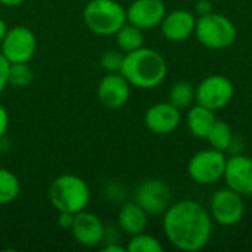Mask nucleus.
Segmentation results:
<instances>
[{
    "label": "nucleus",
    "instance_id": "nucleus-1",
    "mask_svg": "<svg viewBox=\"0 0 252 252\" xmlns=\"http://www.w3.org/2000/svg\"><path fill=\"white\" fill-rule=\"evenodd\" d=\"M162 229L174 248L196 252L205 248L213 236V219L199 202L183 199L171 204L164 213Z\"/></svg>",
    "mask_w": 252,
    "mask_h": 252
},
{
    "label": "nucleus",
    "instance_id": "nucleus-2",
    "mask_svg": "<svg viewBox=\"0 0 252 252\" xmlns=\"http://www.w3.org/2000/svg\"><path fill=\"white\" fill-rule=\"evenodd\" d=\"M120 72L127 78L131 87L149 90L164 83L168 68L159 52L143 46L124 55Z\"/></svg>",
    "mask_w": 252,
    "mask_h": 252
},
{
    "label": "nucleus",
    "instance_id": "nucleus-3",
    "mask_svg": "<svg viewBox=\"0 0 252 252\" xmlns=\"http://www.w3.org/2000/svg\"><path fill=\"white\" fill-rule=\"evenodd\" d=\"M49 199L58 213L77 214L87 210L90 202V188L80 176L61 174L49 188Z\"/></svg>",
    "mask_w": 252,
    "mask_h": 252
},
{
    "label": "nucleus",
    "instance_id": "nucleus-4",
    "mask_svg": "<svg viewBox=\"0 0 252 252\" xmlns=\"http://www.w3.org/2000/svg\"><path fill=\"white\" fill-rule=\"evenodd\" d=\"M86 27L96 35H115L127 22L126 7L117 0H89L83 9Z\"/></svg>",
    "mask_w": 252,
    "mask_h": 252
},
{
    "label": "nucleus",
    "instance_id": "nucleus-5",
    "mask_svg": "<svg viewBox=\"0 0 252 252\" xmlns=\"http://www.w3.org/2000/svg\"><path fill=\"white\" fill-rule=\"evenodd\" d=\"M198 41L207 49L221 50L230 47L238 35L235 24L224 15L211 12L196 18L195 32Z\"/></svg>",
    "mask_w": 252,
    "mask_h": 252
},
{
    "label": "nucleus",
    "instance_id": "nucleus-6",
    "mask_svg": "<svg viewBox=\"0 0 252 252\" xmlns=\"http://www.w3.org/2000/svg\"><path fill=\"white\" fill-rule=\"evenodd\" d=\"M227 158L224 152L214 148L196 152L188 162L189 177L202 186L214 185L223 179Z\"/></svg>",
    "mask_w": 252,
    "mask_h": 252
},
{
    "label": "nucleus",
    "instance_id": "nucleus-7",
    "mask_svg": "<svg viewBox=\"0 0 252 252\" xmlns=\"http://www.w3.org/2000/svg\"><path fill=\"white\" fill-rule=\"evenodd\" d=\"M235 96V86L226 75L213 74L195 87V102L211 111L226 108Z\"/></svg>",
    "mask_w": 252,
    "mask_h": 252
},
{
    "label": "nucleus",
    "instance_id": "nucleus-8",
    "mask_svg": "<svg viewBox=\"0 0 252 252\" xmlns=\"http://www.w3.org/2000/svg\"><path fill=\"white\" fill-rule=\"evenodd\" d=\"M37 49V37L34 31L25 25H15L7 30L0 52L9 63L30 62Z\"/></svg>",
    "mask_w": 252,
    "mask_h": 252
},
{
    "label": "nucleus",
    "instance_id": "nucleus-9",
    "mask_svg": "<svg viewBox=\"0 0 252 252\" xmlns=\"http://www.w3.org/2000/svg\"><path fill=\"white\" fill-rule=\"evenodd\" d=\"M208 211L213 221L219 223L220 226H235L244 219L245 214L244 196L227 186L224 189H219L211 196Z\"/></svg>",
    "mask_w": 252,
    "mask_h": 252
},
{
    "label": "nucleus",
    "instance_id": "nucleus-10",
    "mask_svg": "<svg viewBox=\"0 0 252 252\" xmlns=\"http://www.w3.org/2000/svg\"><path fill=\"white\" fill-rule=\"evenodd\" d=\"M134 202L139 204L148 214H164L171 202V190L168 185L157 177L143 180L134 193Z\"/></svg>",
    "mask_w": 252,
    "mask_h": 252
},
{
    "label": "nucleus",
    "instance_id": "nucleus-11",
    "mask_svg": "<svg viewBox=\"0 0 252 252\" xmlns=\"http://www.w3.org/2000/svg\"><path fill=\"white\" fill-rule=\"evenodd\" d=\"M69 230L74 241L86 248L100 245L106 235V227L102 220L96 214L89 213L87 210L80 211L74 216V221Z\"/></svg>",
    "mask_w": 252,
    "mask_h": 252
},
{
    "label": "nucleus",
    "instance_id": "nucleus-12",
    "mask_svg": "<svg viewBox=\"0 0 252 252\" xmlns=\"http://www.w3.org/2000/svg\"><path fill=\"white\" fill-rule=\"evenodd\" d=\"M131 93V84L121 72H106L97 86L99 102L108 109L123 108Z\"/></svg>",
    "mask_w": 252,
    "mask_h": 252
},
{
    "label": "nucleus",
    "instance_id": "nucleus-13",
    "mask_svg": "<svg viewBox=\"0 0 252 252\" xmlns=\"http://www.w3.org/2000/svg\"><path fill=\"white\" fill-rule=\"evenodd\" d=\"M127 22L146 31L161 25L167 7L162 0H133L126 9Z\"/></svg>",
    "mask_w": 252,
    "mask_h": 252
},
{
    "label": "nucleus",
    "instance_id": "nucleus-14",
    "mask_svg": "<svg viewBox=\"0 0 252 252\" xmlns=\"http://www.w3.org/2000/svg\"><path fill=\"white\" fill-rule=\"evenodd\" d=\"M182 123V111L170 102H158L145 112V126L154 134L173 133Z\"/></svg>",
    "mask_w": 252,
    "mask_h": 252
},
{
    "label": "nucleus",
    "instance_id": "nucleus-15",
    "mask_svg": "<svg viewBox=\"0 0 252 252\" xmlns=\"http://www.w3.org/2000/svg\"><path fill=\"white\" fill-rule=\"evenodd\" d=\"M226 186L242 196H252V158L233 155L227 158L223 176Z\"/></svg>",
    "mask_w": 252,
    "mask_h": 252
},
{
    "label": "nucleus",
    "instance_id": "nucleus-16",
    "mask_svg": "<svg viewBox=\"0 0 252 252\" xmlns=\"http://www.w3.org/2000/svg\"><path fill=\"white\" fill-rule=\"evenodd\" d=\"M196 25V16L186 9H176L167 12L161 22L162 35L173 43H182L193 35Z\"/></svg>",
    "mask_w": 252,
    "mask_h": 252
},
{
    "label": "nucleus",
    "instance_id": "nucleus-17",
    "mask_svg": "<svg viewBox=\"0 0 252 252\" xmlns=\"http://www.w3.org/2000/svg\"><path fill=\"white\" fill-rule=\"evenodd\" d=\"M148 216L149 214L139 204L127 202L118 211V226L128 236L146 232Z\"/></svg>",
    "mask_w": 252,
    "mask_h": 252
},
{
    "label": "nucleus",
    "instance_id": "nucleus-18",
    "mask_svg": "<svg viewBox=\"0 0 252 252\" xmlns=\"http://www.w3.org/2000/svg\"><path fill=\"white\" fill-rule=\"evenodd\" d=\"M217 121L216 111H211L202 105H195L189 109L186 117V124L190 134L196 139H207L210 130Z\"/></svg>",
    "mask_w": 252,
    "mask_h": 252
},
{
    "label": "nucleus",
    "instance_id": "nucleus-19",
    "mask_svg": "<svg viewBox=\"0 0 252 252\" xmlns=\"http://www.w3.org/2000/svg\"><path fill=\"white\" fill-rule=\"evenodd\" d=\"M115 41L121 52L128 53L133 50H137L143 47L145 43V34L143 30L137 28L136 25L126 22L117 32H115Z\"/></svg>",
    "mask_w": 252,
    "mask_h": 252
},
{
    "label": "nucleus",
    "instance_id": "nucleus-20",
    "mask_svg": "<svg viewBox=\"0 0 252 252\" xmlns=\"http://www.w3.org/2000/svg\"><path fill=\"white\" fill-rule=\"evenodd\" d=\"M211 148L217 149V151H221V152H226L230 149V146L233 145V131H232V127L221 121V120H217L213 126V128L210 130L207 139H205Z\"/></svg>",
    "mask_w": 252,
    "mask_h": 252
},
{
    "label": "nucleus",
    "instance_id": "nucleus-21",
    "mask_svg": "<svg viewBox=\"0 0 252 252\" xmlns=\"http://www.w3.org/2000/svg\"><path fill=\"white\" fill-rule=\"evenodd\" d=\"M168 102L180 111L189 108L195 102V86L186 80L174 83L168 92Z\"/></svg>",
    "mask_w": 252,
    "mask_h": 252
},
{
    "label": "nucleus",
    "instance_id": "nucleus-22",
    "mask_svg": "<svg viewBox=\"0 0 252 252\" xmlns=\"http://www.w3.org/2000/svg\"><path fill=\"white\" fill-rule=\"evenodd\" d=\"M21 192V182L10 170L0 167V205L13 202Z\"/></svg>",
    "mask_w": 252,
    "mask_h": 252
},
{
    "label": "nucleus",
    "instance_id": "nucleus-23",
    "mask_svg": "<svg viewBox=\"0 0 252 252\" xmlns=\"http://www.w3.org/2000/svg\"><path fill=\"white\" fill-rule=\"evenodd\" d=\"M126 250L128 252H162L164 247L158 238L146 232H142V233L130 236V241Z\"/></svg>",
    "mask_w": 252,
    "mask_h": 252
},
{
    "label": "nucleus",
    "instance_id": "nucleus-24",
    "mask_svg": "<svg viewBox=\"0 0 252 252\" xmlns=\"http://www.w3.org/2000/svg\"><path fill=\"white\" fill-rule=\"evenodd\" d=\"M34 72L28 62L24 63H10L7 72V84L13 87H27L32 83Z\"/></svg>",
    "mask_w": 252,
    "mask_h": 252
},
{
    "label": "nucleus",
    "instance_id": "nucleus-25",
    "mask_svg": "<svg viewBox=\"0 0 252 252\" xmlns=\"http://www.w3.org/2000/svg\"><path fill=\"white\" fill-rule=\"evenodd\" d=\"M124 52L121 50H108L100 56V66L106 72H120L124 61Z\"/></svg>",
    "mask_w": 252,
    "mask_h": 252
},
{
    "label": "nucleus",
    "instance_id": "nucleus-26",
    "mask_svg": "<svg viewBox=\"0 0 252 252\" xmlns=\"http://www.w3.org/2000/svg\"><path fill=\"white\" fill-rule=\"evenodd\" d=\"M9 62L6 61V58L1 55L0 52V94L4 92L6 86H7V72H9Z\"/></svg>",
    "mask_w": 252,
    "mask_h": 252
},
{
    "label": "nucleus",
    "instance_id": "nucleus-27",
    "mask_svg": "<svg viewBox=\"0 0 252 252\" xmlns=\"http://www.w3.org/2000/svg\"><path fill=\"white\" fill-rule=\"evenodd\" d=\"M7 128H9V114L6 108L0 103V140L4 137Z\"/></svg>",
    "mask_w": 252,
    "mask_h": 252
},
{
    "label": "nucleus",
    "instance_id": "nucleus-28",
    "mask_svg": "<svg viewBox=\"0 0 252 252\" xmlns=\"http://www.w3.org/2000/svg\"><path fill=\"white\" fill-rule=\"evenodd\" d=\"M211 12H214V10H213V4L210 0H199L195 6L196 16H204V15H208Z\"/></svg>",
    "mask_w": 252,
    "mask_h": 252
},
{
    "label": "nucleus",
    "instance_id": "nucleus-29",
    "mask_svg": "<svg viewBox=\"0 0 252 252\" xmlns=\"http://www.w3.org/2000/svg\"><path fill=\"white\" fill-rule=\"evenodd\" d=\"M74 216L75 214H69V213H59V217H58V224L62 227V229H71L72 226V221H74Z\"/></svg>",
    "mask_w": 252,
    "mask_h": 252
},
{
    "label": "nucleus",
    "instance_id": "nucleus-30",
    "mask_svg": "<svg viewBox=\"0 0 252 252\" xmlns=\"http://www.w3.org/2000/svg\"><path fill=\"white\" fill-rule=\"evenodd\" d=\"M103 252H126L127 250L124 248V247H121V245H118V244H108V245H105L103 247Z\"/></svg>",
    "mask_w": 252,
    "mask_h": 252
},
{
    "label": "nucleus",
    "instance_id": "nucleus-31",
    "mask_svg": "<svg viewBox=\"0 0 252 252\" xmlns=\"http://www.w3.org/2000/svg\"><path fill=\"white\" fill-rule=\"evenodd\" d=\"M24 1H25V0H0V4L7 6V7H15V6L22 4Z\"/></svg>",
    "mask_w": 252,
    "mask_h": 252
},
{
    "label": "nucleus",
    "instance_id": "nucleus-32",
    "mask_svg": "<svg viewBox=\"0 0 252 252\" xmlns=\"http://www.w3.org/2000/svg\"><path fill=\"white\" fill-rule=\"evenodd\" d=\"M7 30H9L7 24L0 18V44H1V41H3V38H4V35H6V32H7Z\"/></svg>",
    "mask_w": 252,
    "mask_h": 252
}]
</instances>
